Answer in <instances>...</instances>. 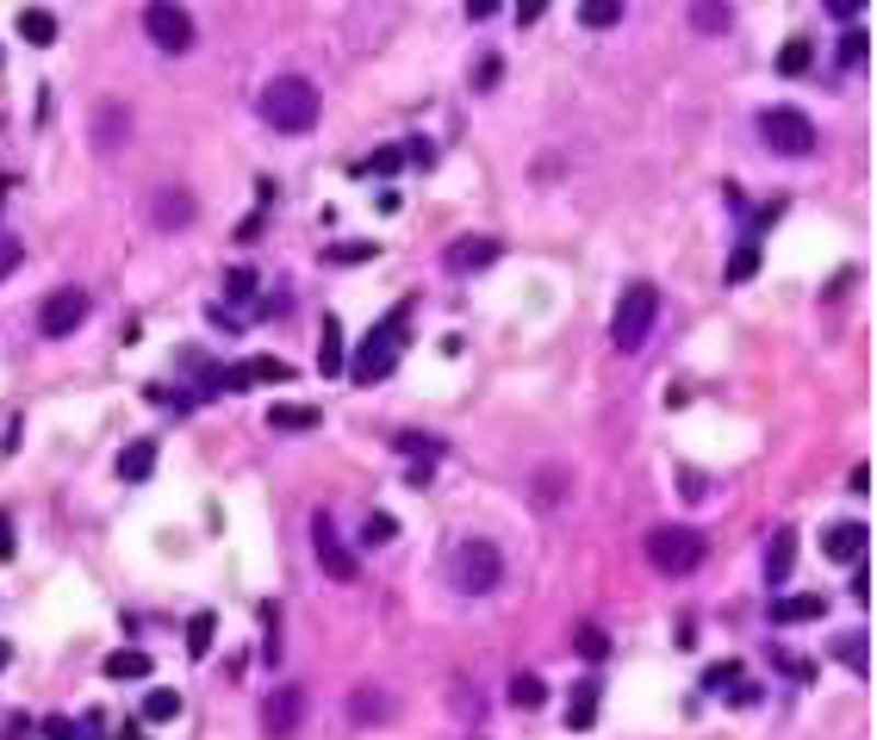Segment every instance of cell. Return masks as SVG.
<instances>
[{
    "mask_svg": "<svg viewBox=\"0 0 877 740\" xmlns=\"http://www.w3.org/2000/svg\"><path fill=\"white\" fill-rule=\"evenodd\" d=\"M318 113H324V94H318V81H306V76H274L262 88V118L274 125V132H286V137L311 132Z\"/></svg>",
    "mask_w": 877,
    "mask_h": 740,
    "instance_id": "cell-1",
    "label": "cell"
},
{
    "mask_svg": "<svg viewBox=\"0 0 877 740\" xmlns=\"http://www.w3.org/2000/svg\"><path fill=\"white\" fill-rule=\"evenodd\" d=\"M405 323H411V299H399V305H392V311H386L380 323H374V330H367V342H362V349H355V367H349V374H355V380H362V386L386 380V374L399 367V349H405Z\"/></svg>",
    "mask_w": 877,
    "mask_h": 740,
    "instance_id": "cell-2",
    "label": "cell"
},
{
    "mask_svg": "<svg viewBox=\"0 0 877 740\" xmlns=\"http://www.w3.org/2000/svg\"><path fill=\"white\" fill-rule=\"evenodd\" d=\"M653 318H660V286L635 281L629 293L616 299V318H611V342H616V349H623V355H635V349L648 342Z\"/></svg>",
    "mask_w": 877,
    "mask_h": 740,
    "instance_id": "cell-3",
    "label": "cell"
},
{
    "mask_svg": "<svg viewBox=\"0 0 877 740\" xmlns=\"http://www.w3.org/2000/svg\"><path fill=\"white\" fill-rule=\"evenodd\" d=\"M498 579H504V554H498V542L467 535V542L455 548V591L486 597V591H498Z\"/></svg>",
    "mask_w": 877,
    "mask_h": 740,
    "instance_id": "cell-4",
    "label": "cell"
},
{
    "mask_svg": "<svg viewBox=\"0 0 877 740\" xmlns=\"http://www.w3.org/2000/svg\"><path fill=\"white\" fill-rule=\"evenodd\" d=\"M760 137H765V150H778V156H816V118L797 113V106H765L760 113Z\"/></svg>",
    "mask_w": 877,
    "mask_h": 740,
    "instance_id": "cell-5",
    "label": "cell"
},
{
    "mask_svg": "<svg viewBox=\"0 0 877 740\" xmlns=\"http://www.w3.org/2000/svg\"><path fill=\"white\" fill-rule=\"evenodd\" d=\"M648 560L653 572H667V579H685V572L704 567V535L697 530H679V523H667V530L648 535Z\"/></svg>",
    "mask_w": 877,
    "mask_h": 740,
    "instance_id": "cell-6",
    "label": "cell"
},
{
    "mask_svg": "<svg viewBox=\"0 0 877 740\" xmlns=\"http://www.w3.org/2000/svg\"><path fill=\"white\" fill-rule=\"evenodd\" d=\"M144 32H150V44L156 50H169V57H187L193 50V13L187 7H169V0L144 7Z\"/></svg>",
    "mask_w": 877,
    "mask_h": 740,
    "instance_id": "cell-7",
    "label": "cell"
},
{
    "mask_svg": "<svg viewBox=\"0 0 877 740\" xmlns=\"http://www.w3.org/2000/svg\"><path fill=\"white\" fill-rule=\"evenodd\" d=\"M311 554H318V567H324L330 579H355V572H362V560H355L349 542L337 535V516L330 511H311Z\"/></svg>",
    "mask_w": 877,
    "mask_h": 740,
    "instance_id": "cell-8",
    "label": "cell"
},
{
    "mask_svg": "<svg viewBox=\"0 0 877 740\" xmlns=\"http://www.w3.org/2000/svg\"><path fill=\"white\" fill-rule=\"evenodd\" d=\"M299 721H306V691H299V684H281V691L262 697V735L267 740H293Z\"/></svg>",
    "mask_w": 877,
    "mask_h": 740,
    "instance_id": "cell-9",
    "label": "cell"
},
{
    "mask_svg": "<svg viewBox=\"0 0 877 740\" xmlns=\"http://www.w3.org/2000/svg\"><path fill=\"white\" fill-rule=\"evenodd\" d=\"M81 318H88V293H81V286H57V293L38 305L44 337H69V330H81Z\"/></svg>",
    "mask_w": 877,
    "mask_h": 740,
    "instance_id": "cell-10",
    "label": "cell"
},
{
    "mask_svg": "<svg viewBox=\"0 0 877 740\" xmlns=\"http://www.w3.org/2000/svg\"><path fill=\"white\" fill-rule=\"evenodd\" d=\"M498 237H460V243H448L442 249V267H448V274H479V267H492L498 262Z\"/></svg>",
    "mask_w": 877,
    "mask_h": 740,
    "instance_id": "cell-11",
    "label": "cell"
},
{
    "mask_svg": "<svg viewBox=\"0 0 877 740\" xmlns=\"http://www.w3.org/2000/svg\"><path fill=\"white\" fill-rule=\"evenodd\" d=\"M865 542H872L865 523H828V530H821V554H828L834 567H858V560H865Z\"/></svg>",
    "mask_w": 877,
    "mask_h": 740,
    "instance_id": "cell-12",
    "label": "cell"
},
{
    "mask_svg": "<svg viewBox=\"0 0 877 740\" xmlns=\"http://www.w3.org/2000/svg\"><path fill=\"white\" fill-rule=\"evenodd\" d=\"M150 218L162 230H181V225H193V193L187 187H156V200H150Z\"/></svg>",
    "mask_w": 877,
    "mask_h": 740,
    "instance_id": "cell-13",
    "label": "cell"
},
{
    "mask_svg": "<svg viewBox=\"0 0 877 740\" xmlns=\"http://www.w3.org/2000/svg\"><path fill=\"white\" fill-rule=\"evenodd\" d=\"M392 716V697H386L380 684H355L349 691V721H362V728H374V721Z\"/></svg>",
    "mask_w": 877,
    "mask_h": 740,
    "instance_id": "cell-14",
    "label": "cell"
},
{
    "mask_svg": "<svg viewBox=\"0 0 877 740\" xmlns=\"http://www.w3.org/2000/svg\"><path fill=\"white\" fill-rule=\"evenodd\" d=\"M343 367H349V349H343V323H337V318H324V337H318V374H324V380H337Z\"/></svg>",
    "mask_w": 877,
    "mask_h": 740,
    "instance_id": "cell-15",
    "label": "cell"
},
{
    "mask_svg": "<svg viewBox=\"0 0 877 740\" xmlns=\"http://www.w3.org/2000/svg\"><path fill=\"white\" fill-rule=\"evenodd\" d=\"M816 616H828V597H772V623L778 628L816 623Z\"/></svg>",
    "mask_w": 877,
    "mask_h": 740,
    "instance_id": "cell-16",
    "label": "cell"
},
{
    "mask_svg": "<svg viewBox=\"0 0 877 740\" xmlns=\"http://www.w3.org/2000/svg\"><path fill=\"white\" fill-rule=\"evenodd\" d=\"M790 567H797V535L778 530L772 542H765V579H772V585H784V579H790Z\"/></svg>",
    "mask_w": 877,
    "mask_h": 740,
    "instance_id": "cell-17",
    "label": "cell"
},
{
    "mask_svg": "<svg viewBox=\"0 0 877 740\" xmlns=\"http://www.w3.org/2000/svg\"><path fill=\"white\" fill-rule=\"evenodd\" d=\"M597 691H604L597 679L572 684V703H567V728H572V735H579V728H592V721H597Z\"/></svg>",
    "mask_w": 877,
    "mask_h": 740,
    "instance_id": "cell-18",
    "label": "cell"
},
{
    "mask_svg": "<svg viewBox=\"0 0 877 740\" xmlns=\"http://www.w3.org/2000/svg\"><path fill=\"white\" fill-rule=\"evenodd\" d=\"M20 38L32 44V50L57 44V13H50V7H25V13H20Z\"/></svg>",
    "mask_w": 877,
    "mask_h": 740,
    "instance_id": "cell-19",
    "label": "cell"
},
{
    "mask_svg": "<svg viewBox=\"0 0 877 740\" xmlns=\"http://www.w3.org/2000/svg\"><path fill=\"white\" fill-rule=\"evenodd\" d=\"M100 672H106V679H150V653H144V647H118V653H106Z\"/></svg>",
    "mask_w": 877,
    "mask_h": 740,
    "instance_id": "cell-20",
    "label": "cell"
},
{
    "mask_svg": "<svg viewBox=\"0 0 877 740\" xmlns=\"http://www.w3.org/2000/svg\"><path fill=\"white\" fill-rule=\"evenodd\" d=\"M132 132V113L125 106H100V118H94V144L100 150H118V137Z\"/></svg>",
    "mask_w": 877,
    "mask_h": 740,
    "instance_id": "cell-21",
    "label": "cell"
},
{
    "mask_svg": "<svg viewBox=\"0 0 877 740\" xmlns=\"http://www.w3.org/2000/svg\"><path fill=\"white\" fill-rule=\"evenodd\" d=\"M212 635H218V616H212V610H193L187 616V653L193 660H206L212 653Z\"/></svg>",
    "mask_w": 877,
    "mask_h": 740,
    "instance_id": "cell-22",
    "label": "cell"
},
{
    "mask_svg": "<svg viewBox=\"0 0 877 740\" xmlns=\"http://www.w3.org/2000/svg\"><path fill=\"white\" fill-rule=\"evenodd\" d=\"M267 430H318V405H274Z\"/></svg>",
    "mask_w": 877,
    "mask_h": 740,
    "instance_id": "cell-23",
    "label": "cell"
},
{
    "mask_svg": "<svg viewBox=\"0 0 877 740\" xmlns=\"http://www.w3.org/2000/svg\"><path fill=\"white\" fill-rule=\"evenodd\" d=\"M118 474L125 479H150L156 474V442H132V448L118 455Z\"/></svg>",
    "mask_w": 877,
    "mask_h": 740,
    "instance_id": "cell-24",
    "label": "cell"
},
{
    "mask_svg": "<svg viewBox=\"0 0 877 740\" xmlns=\"http://www.w3.org/2000/svg\"><path fill=\"white\" fill-rule=\"evenodd\" d=\"M392 448H399V455H411L418 467H436V460H442V442H436V436H418V430H405Z\"/></svg>",
    "mask_w": 877,
    "mask_h": 740,
    "instance_id": "cell-25",
    "label": "cell"
},
{
    "mask_svg": "<svg viewBox=\"0 0 877 740\" xmlns=\"http://www.w3.org/2000/svg\"><path fill=\"white\" fill-rule=\"evenodd\" d=\"M809 62H816V44L809 38H790L778 50V76H809Z\"/></svg>",
    "mask_w": 877,
    "mask_h": 740,
    "instance_id": "cell-26",
    "label": "cell"
},
{
    "mask_svg": "<svg viewBox=\"0 0 877 740\" xmlns=\"http://www.w3.org/2000/svg\"><path fill=\"white\" fill-rule=\"evenodd\" d=\"M511 703H516V709H542V703H548V684L535 679V672H516V679H511Z\"/></svg>",
    "mask_w": 877,
    "mask_h": 740,
    "instance_id": "cell-27",
    "label": "cell"
},
{
    "mask_svg": "<svg viewBox=\"0 0 877 740\" xmlns=\"http://www.w3.org/2000/svg\"><path fill=\"white\" fill-rule=\"evenodd\" d=\"M567 479H572L567 467H548V474H535V486H529V492L542 498V504H560V498H567Z\"/></svg>",
    "mask_w": 877,
    "mask_h": 740,
    "instance_id": "cell-28",
    "label": "cell"
},
{
    "mask_svg": "<svg viewBox=\"0 0 877 740\" xmlns=\"http://www.w3.org/2000/svg\"><path fill=\"white\" fill-rule=\"evenodd\" d=\"M834 653H840V665H846V672H858V679H865V665H872V660H865V635H858V628H853V635H840Z\"/></svg>",
    "mask_w": 877,
    "mask_h": 740,
    "instance_id": "cell-29",
    "label": "cell"
},
{
    "mask_svg": "<svg viewBox=\"0 0 877 740\" xmlns=\"http://www.w3.org/2000/svg\"><path fill=\"white\" fill-rule=\"evenodd\" d=\"M181 716V691H150L144 697V721H174Z\"/></svg>",
    "mask_w": 877,
    "mask_h": 740,
    "instance_id": "cell-30",
    "label": "cell"
},
{
    "mask_svg": "<svg viewBox=\"0 0 877 740\" xmlns=\"http://www.w3.org/2000/svg\"><path fill=\"white\" fill-rule=\"evenodd\" d=\"M623 20V7L616 0H592V7H579V25H592V32H611Z\"/></svg>",
    "mask_w": 877,
    "mask_h": 740,
    "instance_id": "cell-31",
    "label": "cell"
},
{
    "mask_svg": "<svg viewBox=\"0 0 877 740\" xmlns=\"http://www.w3.org/2000/svg\"><path fill=\"white\" fill-rule=\"evenodd\" d=\"M367 255H380V243H330L324 249V262H337V267H355V262H367Z\"/></svg>",
    "mask_w": 877,
    "mask_h": 740,
    "instance_id": "cell-32",
    "label": "cell"
},
{
    "mask_svg": "<svg viewBox=\"0 0 877 740\" xmlns=\"http://www.w3.org/2000/svg\"><path fill=\"white\" fill-rule=\"evenodd\" d=\"M753 267H760V243L747 237V243L728 255V281H753Z\"/></svg>",
    "mask_w": 877,
    "mask_h": 740,
    "instance_id": "cell-33",
    "label": "cell"
},
{
    "mask_svg": "<svg viewBox=\"0 0 877 740\" xmlns=\"http://www.w3.org/2000/svg\"><path fill=\"white\" fill-rule=\"evenodd\" d=\"M572 647H579L585 660H604V653H611V635H604V628H597V623H585V628H579V635H572Z\"/></svg>",
    "mask_w": 877,
    "mask_h": 740,
    "instance_id": "cell-34",
    "label": "cell"
},
{
    "mask_svg": "<svg viewBox=\"0 0 877 740\" xmlns=\"http://www.w3.org/2000/svg\"><path fill=\"white\" fill-rule=\"evenodd\" d=\"M728 684H741V665H734V660H716V665H709V672H704V691H716V697H728Z\"/></svg>",
    "mask_w": 877,
    "mask_h": 740,
    "instance_id": "cell-35",
    "label": "cell"
},
{
    "mask_svg": "<svg viewBox=\"0 0 877 740\" xmlns=\"http://www.w3.org/2000/svg\"><path fill=\"white\" fill-rule=\"evenodd\" d=\"M399 169H405V150H399V144H386V150H374V156L362 162V174H399Z\"/></svg>",
    "mask_w": 877,
    "mask_h": 740,
    "instance_id": "cell-36",
    "label": "cell"
},
{
    "mask_svg": "<svg viewBox=\"0 0 877 740\" xmlns=\"http://www.w3.org/2000/svg\"><path fill=\"white\" fill-rule=\"evenodd\" d=\"M691 25H697V32H728L734 13H728V7H691Z\"/></svg>",
    "mask_w": 877,
    "mask_h": 740,
    "instance_id": "cell-37",
    "label": "cell"
},
{
    "mask_svg": "<svg viewBox=\"0 0 877 740\" xmlns=\"http://www.w3.org/2000/svg\"><path fill=\"white\" fill-rule=\"evenodd\" d=\"M362 535H367V548H386V542L399 535V523H392V516H380V511H374V516H367V530H362Z\"/></svg>",
    "mask_w": 877,
    "mask_h": 740,
    "instance_id": "cell-38",
    "label": "cell"
},
{
    "mask_svg": "<svg viewBox=\"0 0 877 740\" xmlns=\"http://www.w3.org/2000/svg\"><path fill=\"white\" fill-rule=\"evenodd\" d=\"M225 293H230V305H243L249 293H255V274H249V267H230V281H225Z\"/></svg>",
    "mask_w": 877,
    "mask_h": 740,
    "instance_id": "cell-39",
    "label": "cell"
},
{
    "mask_svg": "<svg viewBox=\"0 0 877 740\" xmlns=\"http://www.w3.org/2000/svg\"><path fill=\"white\" fill-rule=\"evenodd\" d=\"M865 32H846V38H840V57H846V69H858V62H865Z\"/></svg>",
    "mask_w": 877,
    "mask_h": 740,
    "instance_id": "cell-40",
    "label": "cell"
},
{
    "mask_svg": "<svg viewBox=\"0 0 877 740\" xmlns=\"http://www.w3.org/2000/svg\"><path fill=\"white\" fill-rule=\"evenodd\" d=\"M405 162H423V169H430V162H436V144H430V137H405Z\"/></svg>",
    "mask_w": 877,
    "mask_h": 740,
    "instance_id": "cell-41",
    "label": "cell"
},
{
    "mask_svg": "<svg viewBox=\"0 0 877 740\" xmlns=\"http://www.w3.org/2000/svg\"><path fill=\"white\" fill-rule=\"evenodd\" d=\"M25 262V243H13V237H0V281L13 274V267Z\"/></svg>",
    "mask_w": 877,
    "mask_h": 740,
    "instance_id": "cell-42",
    "label": "cell"
},
{
    "mask_svg": "<svg viewBox=\"0 0 877 740\" xmlns=\"http://www.w3.org/2000/svg\"><path fill=\"white\" fill-rule=\"evenodd\" d=\"M44 735H50V740H76V721H62V716H50V721H44Z\"/></svg>",
    "mask_w": 877,
    "mask_h": 740,
    "instance_id": "cell-43",
    "label": "cell"
},
{
    "mask_svg": "<svg viewBox=\"0 0 877 740\" xmlns=\"http://www.w3.org/2000/svg\"><path fill=\"white\" fill-rule=\"evenodd\" d=\"M846 591H853L858 604H865V597H872V579H865V560H858V567H853V585H846Z\"/></svg>",
    "mask_w": 877,
    "mask_h": 740,
    "instance_id": "cell-44",
    "label": "cell"
},
{
    "mask_svg": "<svg viewBox=\"0 0 877 740\" xmlns=\"http://www.w3.org/2000/svg\"><path fill=\"white\" fill-rule=\"evenodd\" d=\"M492 81H498V57H486V62L474 69V88H492Z\"/></svg>",
    "mask_w": 877,
    "mask_h": 740,
    "instance_id": "cell-45",
    "label": "cell"
},
{
    "mask_svg": "<svg viewBox=\"0 0 877 740\" xmlns=\"http://www.w3.org/2000/svg\"><path fill=\"white\" fill-rule=\"evenodd\" d=\"M13 548H20V542H13V523L0 516V560H13Z\"/></svg>",
    "mask_w": 877,
    "mask_h": 740,
    "instance_id": "cell-46",
    "label": "cell"
},
{
    "mask_svg": "<svg viewBox=\"0 0 877 740\" xmlns=\"http://www.w3.org/2000/svg\"><path fill=\"white\" fill-rule=\"evenodd\" d=\"M7 660H13V647H7V641H0V672H7Z\"/></svg>",
    "mask_w": 877,
    "mask_h": 740,
    "instance_id": "cell-47",
    "label": "cell"
},
{
    "mask_svg": "<svg viewBox=\"0 0 877 740\" xmlns=\"http://www.w3.org/2000/svg\"><path fill=\"white\" fill-rule=\"evenodd\" d=\"M0 193H7V174H0Z\"/></svg>",
    "mask_w": 877,
    "mask_h": 740,
    "instance_id": "cell-48",
    "label": "cell"
},
{
    "mask_svg": "<svg viewBox=\"0 0 877 740\" xmlns=\"http://www.w3.org/2000/svg\"><path fill=\"white\" fill-rule=\"evenodd\" d=\"M125 740H144V735H125Z\"/></svg>",
    "mask_w": 877,
    "mask_h": 740,
    "instance_id": "cell-49",
    "label": "cell"
}]
</instances>
